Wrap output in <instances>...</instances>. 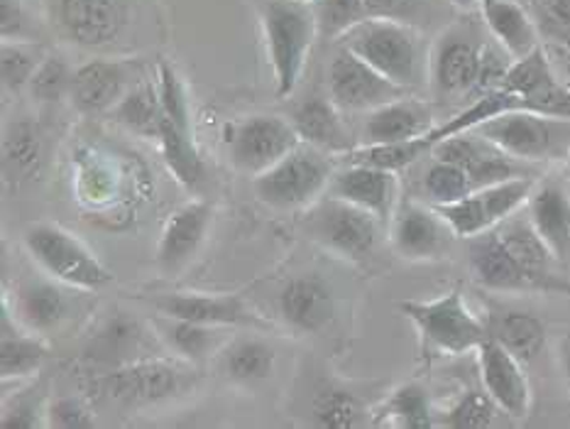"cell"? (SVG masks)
Instances as JSON below:
<instances>
[{"label":"cell","mask_w":570,"mask_h":429,"mask_svg":"<svg viewBox=\"0 0 570 429\" xmlns=\"http://www.w3.org/2000/svg\"><path fill=\"white\" fill-rule=\"evenodd\" d=\"M341 47L406 91L429 81L431 52H426L421 32L404 20L370 16L341 37Z\"/></svg>","instance_id":"obj_1"},{"label":"cell","mask_w":570,"mask_h":429,"mask_svg":"<svg viewBox=\"0 0 570 429\" xmlns=\"http://www.w3.org/2000/svg\"><path fill=\"white\" fill-rule=\"evenodd\" d=\"M267 40V55L275 74V96L289 98L306 67L318 37V20L312 0H265L259 8Z\"/></svg>","instance_id":"obj_2"},{"label":"cell","mask_w":570,"mask_h":429,"mask_svg":"<svg viewBox=\"0 0 570 429\" xmlns=\"http://www.w3.org/2000/svg\"><path fill=\"white\" fill-rule=\"evenodd\" d=\"M400 312L416 326L421 353L426 359L478 351L480 343L488 339V324L470 312L461 287H453L436 300L400 302Z\"/></svg>","instance_id":"obj_3"},{"label":"cell","mask_w":570,"mask_h":429,"mask_svg":"<svg viewBox=\"0 0 570 429\" xmlns=\"http://www.w3.org/2000/svg\"><path fill=\"white\" fill-rule=\"evenodd\" d=\"M482 138L492 140L519 163H566L570 157V120L514 108L480 123Z\"/></svg>","instance_id":"obj_4"},{"label":"cell","mask_w":570,"mask_h":429,"mask_svg":"<svg viewBox=\"0 0 570 429\" xmlns=\"http://www.w3.org/2000/svg\"><path fill=\"white\" fill-rule=\"evenodd\" d=\"M24 248L45 273L77 290H101L114 282V273L71 231L57 224H35L24 233Z\"/></svg>","instance_id":"obj_5"},{"label":"cell","mask_w":570,"mask_h":429,"mask_svg":"<svg viewBox=\"0 0 570 429\" xmlns=\"http://www.w3.org/2000/svg\"><path fill=\"white\" fill-rule=\"evenodd\" d=\"M331 177L333 167L328 155L302 143L277 165L257 175L253 179V192L269 208L294 212V208L316 204L318 196L328 189Z\"/></svg>","instance_id":"obj_6"},{"label":"cell","mask_w":570,"mask_h":429,"mask_svg":"<svg viewBox=\"0 0 570 429\" xmlns=\"http://www.w3.org/2000/svg\"><path fill=\"white\" fill-rule=\"evenodd\" d=\"M308 238L343 261L361 263L375 251L380 238V221L338 196L318 202L306 216Z\"/></svg>","instance_id":"obj_7"},{"label":"cell","mask_w":570,"mask_h":429,"mask_svg":"<svg viewBox=\"0 0 570 429\" xmlns=\"http://www.w3.org/2000/svg\"><path fill=\"white\" fill-rule=\"evenodd\" d=\"M328 94L343 114H367L406 96V89L390 81L351 49L341 47L328 65Z\"/></svg>","instance_id":"obj_8"},{"label":"cell","mask_w":570,"mask_h":429,"mask_svg":"<svg viewBox=\"0 0 570 429\" xmlns=\"http://www.w3.org/2000/svg\"><path fill=\"white\" fill-rule=\"evenodd\" d=\"M230 159L233 165L250 177L263 175L265 169L277 165L294 147L302 145L299 133L292 120L272 114H257L240 120L230 133Z\"/></svg>","instance_id":"obj_9"},{"label":"cell","mask_w":570,"mask_h":429,"mask_svg":"<svg viewBox=\"0 0 570 429\" xmlns=\"http://www.w3.org/2000/svg\"><path fill=\"white\" fill-rule=\"evenodd\" d=\"M482 47L485 40L461 28L445 30L439 37L429 61V81L436 98L453 101V98L475 96Z\"/></svg>","instance_id":"obj_10"},{"label":"cell","mask_w":570,"mask_h":429,"mask_svg":"<svg viewBox=\"0 0 570 429\" xmlns=\"http://www.w3.org/2000/svg\"><path fill=\"white\" fill-rule=\"evenodd\" d=\"M458 236L433 204L402 202L392 216L390 241L394 253L412 263L441 261Z\"/></svg>","instance_id":"obj_11"},{"label":"cell","mask_w":570,"mask_h":429,"mask_svg":"<svg viewBox=\"0 0 570 429\" xmlns=\"http://www.w3.org/2000/svg\"><path fill=\"white\" fill-rule=\"evenodd\" d=\"M184 378L187 373L179 363L147 355V359L114 368L104 378V392L126 404H157L177 398L184 390Z\"/></svg>","instance_id":"obj_12"},{"label":"cell","mask_w":570,"mask_h":429,"mask_svg":"<svg viewBox=\"0 0 570 429\" xmlns=\"http://www.w3.org/2000/svg\"><path fill=\"white\" fill-rule=\"evenodd\" d=\"M475 353L480 383L498 402L500 412L514 417V420L527 417L531 410V386L524 376L522 361L490 337L480 343Z\"/></svg>","instance_id":"obj_13"},{"label":"cell","mask_w":570,"mask_h":429,"mask_svg":"<svg viewBox=\"0 0 570 429\" xmlns=\"http://www.w3.org/2000/svg\"><path fill=\"white\" fill-rule=\"evenodd\" d=\"M214 224V206L208 202H187L167 218L157 243V265L167 275H177L202 251Z\"/></svg>","instance_id":"obj_14"},{"label":"cell","mask_w":570,"mask_h":429,"mask_svg":"<svg viewBox=\"0 0 570 429\" xmlns=\"http://www.w3.org/2000/svg\"><path fill=\"white\" fill-rule=\"evenodd\" d=\"M328 194L365 208L380 224H387L400 206V179H396V172L348 165L341 172H333Z\"/></svg>","instance_id":"obj_15"},{"label":"cell","mask_w":570,"mask_h":429,"mask_svg":"<svg viewBox=\"0 0 570 429\" xmlns=\"http://www.w3.org/2000/svg\"><path fill=\"white\" fill-rule=\"evenodd\" d=\"M468 265L478 285L490 292H539L494 228L468 238Z\"/></svg>","instance_id":"obj_16"},{"label":"cell","mask_w":570,"mask_h":429,"mask_svg":"<svg viewBox=\"0 0 570 429\" xmlns=\"http://www.w3.org/2000/svg\"><path fill=\"white\" fill-rule=\"evenodd\" d=\"M494 231H498V236L507 245V251L517 257V263L537 282L539 292H570L568 282H563L551 270L556 255L551 253L547 241L539 236L534 224L529 221L527 208L524 212L512 214L510 218H504L502 224L494 226Z\"/></svg>","instance_id":"obj_17"},{"label":"cell","mask_w":570,"mask_h":429,"mask_svg":"<svg viewBox=\"0 0 570 429\" xmlns=\"http://www.w3.org/2000/svg\"><path fill=\"white\" fill-rule=\"evenodd\" d=\"M61 28L73 42L101 47L114 42L128 22L126 0H61Z\"/></svg>","instance_id":"obj_18"},{"label":"cell","mask_w":570,"mask_h":429,"mask_svg":"<svg viewBox=\"0 0 570 429\" xmlns=\"http://www.w3.org/2000/svg\"><path fill=\"white\" fill-rule=\"evenodd\" d=\"M436 126V116H433V108L426 101L402 96L396 101L367 110L361 145L416 140L424 138Z\"/></svg>","instance_id":"obj_19"},{"label":"cell","mask_w":570,"mask_h":429,"mask_svg":"<svg viewBox=\"0 0 570 429\" xmlns=\"http://www.w3.org/2000/svg\"><path fill=\"white\" fill-rule=\"evenodd\" d=\"M150 304L159 314L191 319L214 326L257 324V316L247 310L238 294H204V292H169L157 294Z\"/></svg>","instance_id":"obj_20"},{"label":"cell","mask_w":570,"mask_h":429,"mask_svg":"<svg viewBox=\"0 0 570 429\" xmlns=\"http://www.w3.org/2000/svg\"><path fill=\"white\" fill-rule=\"evenodd\" d=\"M527 216L547 241L556 261L570 255V189L561 177H543L534 184L527 202Z\"/></svg>","instance_id":"obj_21"},{"label":"cell","mask_w":570,"mask_h":429,"mask_svg":"<svg viewBox=\"0 0 570 429\" xmlns=\"http://www.w3.org/2000/svg\"><path fill=\"white\" fill-rule=\"evenodd\" d=\"M279 314L299 334H316L333 319V290L316 273L296 275L279 292Z\"/></svg>","instance_id":"obj_22"},{"label":"cell","mask_w":570,"mask_h":429,"mask_svg":"<svg viewBox=\"0 0 570 429\" xmlns=\"http://www.w3.org/2000/svg\"><path fill=\"white\" fill-rule=\"evenodd\" d=\"M292 126L299 133L302 143L326 155L343 157L357 145L351 128L345 126L343 110L331 98H306V101L294 108Z\"/></svg>","instance_id":"obj_23"},{"label":"cell","mask_w":570,"mask_h":429,"mask_svg":"<svg viewBox=\"0 0 570 429\" xmlns=\"http://www.w3.org/2000/svg\"><path fill=\"white\" fill-rule=\"evenodd\" d=\"M71 98L81 114L96 116L114 110L128 89V65L114 59H94L73 71Z\"/></svg>","instance_id":"obj_24"},{"label":"cell","mask_w":570,"mask_h":429,"mask_svg":"<svg viewBox=\"0 0 570 429\" xmlns=\"http://www.w3.org/2000/svg\"><path fill=\"white\" fill-rule=\"evenodd\" d=\"M478 8L492 40L512 59H522L541 45L537 22L519 0H480Z\"/></svg>","instance_id":"obj_25"},{"label":"cell","mask_w":570,"mask_h":429,"mask_svg":"<svg viewBox=\"0 0 570 429\" xmlns=\"http://www.w3.org/2000/svg\"><path fill=\"white\" fill-rule=\"evenodd\" d=\"M145 349H147V334L142 324L130 314L116 312L110 314L104 322V326L96 331L89 349H86V359L108 368H120L132 361L147 359Z\"/></svg>","instance_id":"obj_26"},{"label":"cell","mask_w":570,"mask_h":429,"mask_svg":"<svg viewBox=\"0 0 570 429\" xmlns=\"http://www.w3.org/2000/svg\"><path fill=\"white\" fill-rule=\"evenodd\" d=\"M69 314L67 294L55 282L30 280L22 282L16 292V316L18 322L32 334H49Z\"/></svg>","instance_id":"obj_27"},{"label":"cell","mask_w":570,"mask_h":429,"mask_svg":"<svg viewBox=\"0 0 570 429\" xmlns=\"http://www.w3.org/2000/svg\"><path fill=\"white\" fill-rule=\"evenodd\" d=\"M488 337L517 355L519 361H534L547 347V324L537 314L522 310H498L488 319Z\"/></svg>","instance_id":"obj_28"},{"label":"cell","mask_w":570,"mask_h":429,"mask_svg":"<svg viewBox=\"0 0 570 429\" xmlns=\"http://www.w3.org/2000/svg\"><path fill=\"white\" fill-rule=\"evenodd\" d=\"M226 329L228 326L202 324L191 322V319H177L165 314L157 324L159 339L184 361H204L210 353H216L223 347V341H226Z\"/></svg>","instance_id":"obj_29"},{"label":"cell","mask_w":570,"mask_h":429,"mask_svg":"<svg viewBox=\"0 0 570 429\" xmlns=\"http://www.w3.org/2000/svg\"><path fill=\"white\" fill-rule=\"evenodd\" d=\"M49 353V347L32 331L12 329L8 310H3V329H0V373L3 380H20L28 378L35 371H40Z\"/></svg>","instance_id":"obj_30"},{"label":"cell","mask_w":570,"mask_h":429,"mask_svg":"<svg viewBox=\"0 0 570 429\" xmlns=\"http://www.w3.org/2000/svg\"><path fill=\"white\" fill-rule=\"evenodd\" d=\"M272 371H275V349L263 339H235L223 353V373L235 383H259V380H267Z\"/></svg>","instance_id":"obj_31"},{"label":"cell","mask_w":570,"mask_h":429,"mask_svg":"<svg viewBox=\"0 0 570 429\" xmlns=\"http://www.w3.org/2000/svg\"><path fill=\"white\" fill-rule=\"evenodd\" d=\"M157 143H159V150H163L165 165L169 167L171 175L177 177V182L184 184V187H196L204 177V163L194 143V133L177 128L175 123H169L163 116Z\"/></svg>","instance_id":"obj_32"},{"label":"cell","mask_w":570,"mask_h":429,"mask_svg":"<svg viewBox=\"0 0 570 429\" xmlns=\"http://www.w3.org/2000/svg\"><path fill=\"white\" fill-rule=\"evenodd\" d=\"M375 425H396L406 429L436 427V415L431 410L426 390L419 383H404L382 402L375 412Z\"/></svg>","instance_id":"obj_33"},{"label":"cell","mask_w":570,"mask_h":429,"mask_svg":"<svg viewBox=\"0 0 570 429\" xmlns=\"http://www.w3.org/2000/svg\"><path fill=\"white\" fill-rule=\"evenodd\" d=\"M122 128L132 130L142 138H155L159 135V123H163V101H159V89L153 84H140L120 98L118 106L110 110Z\"/></svg>","instance_id":"obj_34"},{"label":"cell","mask_w":570,"mask_h":429,"mask_svg":"<svg viewBox=\"0 0 570 429\" xmlns=\"http://www.w3.org/2000/svg\"><path fill=\"white\" fill-rule=\"evenodd\" d=\"M431 153V145L424 138L416 140H404V143H375V145H355L351 153H345L343 159L348 165H365V167H377L396 172L400 175L402 169L412 167L416 159Z\"/></svg>","instance_id":"obj_35"},{"label":"cell","mask_w":570,"mask_h":429,"mask_svg":"<svg viewBox=\"0 0 570 429\" xmlns=\"http://www.w3.org/2000/svg\"><path fill=\"white\" fill-rule=\"evenodd\" d=\"M365 420V410L353 392L326 388L312 402V425L321 429H353Z\"/></svg>","instance_id":"obj_36"},{"label":"cell","mask_w":570,"mask_h":429,"mask_svg":"<svg viewBox=\"0 0 570 429\" xmlns=\"http://www.w3.org/2000/svg\"><path fill=\"white\" fill-rule=\"evenodd\" d=\"M42 138L37 126L28 120H18L8 126L3 135V165L8 177H24L40 163Z\"/></svg>","instance_id":"obj_37"},{"label":"cell","mask_w":570,"mask_h":429,"mask_svg":"<svg viewBox=\"0 0 570 429\" xmlns=\"http://www.w3.org/2000/svg\"><path fill=\"white\" fill-rule=\"evenodd\" d=\"M500 408L485 388L482 390H468L458 398L449 410L436 415V427H451V429H485L494 422Z\"/></svg>","instance_id":"obj_38"},{"label":"cell","mask_w":570,"mask_h":429,"mask_svg":"<svg viewBox=\"0 0 570 429\" xmlns=\"http://www.w3.org/2000/svg\"><path fill=\"white\" fill-rule=\"evenodd\" d=\"M45 57V49L30 40H6L0 49V74H3L6 89L20 91L30 86Z\"/></svg>","instance_id":"obj_39"},{"label":"cell","mask_w":570,"mask_h":429,"mask_svg":"<svg viewBox=\"0 0 570 429\" xmlns=\"http://www.w3.org/2000/svg\"><path fill=\"white\" fill-rule=\"evenodd\" d=\"M473 189V182H470L468 172L461 165L443 163V159L433 157V163L424 172V194L429 204H451L463 199Z\"/></svg>","instance_id":"obj_40"},{"label":"cell","mask_w":570,"mask_h":429,"mask_svg":"<svg viewBox=\"0 0 570 429\" xmlns=\"http://www.w3.org/2000/svg\"><path fill=\"white\" fill-rule=\"evenodd\" d=\"M318 37L324 40H341L357 22L370 18L365 0H316Z\"/></svg>","instance_id":"obj_41"},{"label":"cell","mask_w":570,"mask_h":429,"mask_svg":"<svg viewBox=\"0 0 570 429\" xmlns=\"http://www.w3.org/2000/svg\"><path fill=\"white\" fill-rule=\"evenodd\" d=\"M157 89H159V101H163V116L175 123L177 128L194 133V123H191V106H189V96L184 84L179 79V74L169 61H159V77H157Z\"/></svg>","instance_id":"obj_42"},{"label":"cell","mask_w":570,"mask_h":429,"mask_svg":"<svg viewBox=\"0 0 570 429\" xmlns=\"http://www.w3.org/2000/svg\"><path fill=\"white\" fill-rule=\"evenodd\" d=\"M71 79L73 74L69 65L59 55H47L42 59V65L37 67L35 77L30 81V91L35 98L40 101H59L65 96L67 89H71Z\"/></svg>","instance_id":"obj_43"},{"label":"cell","mask_w":570,"mask_h":429,"mask_svg":"<svg viewBox=\"0 0 570 429\" xmlns=\"http://www.w3.org/2000/svg\"><path fill=\"white\" fill-rule=\"evenodd\" d=\"M47 427L55 429H89L94 427V412L89 404L73 396L55 398L45 410Z\"/></svg>","instance_id":"obj_44"},{"label":"cell","mask_w":570,"mask_h":429,"mask_svg":"<svg viewBox=\"0 0 570 429\" xmlns=\"http://www.w3.org/2000/svg\"><path fill=\"white\" fill-rule=\"evenodd\" d=\"M3 429H37V427H47L45 412L37 408L30 400H16L12 404H6L3 410V422H0Z\"/></svg>","instance_id":"obj_45"},{"label":"cell","mask_w":570,"mask_h":429,"mask_svg":"<svg viewBox=\"0 0 570 429\" xmlns=\"http://www.w3.org/2000/svg\"><path fill=\"white\" fill-rule=\"evenodd\" d=\"M0 35L6 40H28V12L22 0H0Z\"/></svg>","instance_id":"obj_46"},{"label":"cell","mask_w":570,"mask_h":429,"mask_svg":"<svg viewBox=\"0 0 570 429\" xmlns=\"http://www.w3.org/2000/svg\"><path fill=\"white\" fill-rule=\"evenodd\" d=\"M365 3L370 16L402 20L406 16V10L414 6V0H365Z\"/></svg>","instance_id":"obj_47"},{"label":"cell","mask_w":570,"mask_h":429,"mask_svg":"<svg viewBox=\"0 0 570 429\" xmlns=\"http://www.w3.org/2000/svg\"><path fill=\"white\" fill-rule=\"evenodd\" d=\"M543 18L559 25H570V0H539Z\"/></svg>","instance_id":"obj_48"},{"label":"cell","mask_w":570,"mask_h":429,"mask_svg":"<svg viewBox=\"0 0 570 429\" xmlns=\"http://www.w3.org/2000/svg\"><path fill=\"white\" fill-rule=\"evenodd\" d=\"M549 55H551V61H553L556 71H559V77L563 79V84L570 89V52H566V49L553 45V52H549Z\"/></svg>","instance_id":"obj_49"},{"label":"cell","mask_w":570,"mask_h":429,"mask_svg":"<svg viewBox=\"0 0 570 429\" xmlns=\"http://www.w3.org/2000/svg\"><path fill=\"white\" fill-rule=\"evenodd\" d=\"M547 22H549L547 30H549L551 42L556 47L566 49V52H570V25H559V22H551V20H547Z\"/></svg>","instance_id":"obj_50"},{"label":"cell","mask_w":570,"mask_h":429,"mask_svg":"<svg viewBox=\"0 0 570 429\" xmlns=\"http://www.w3.org/2000/svg\"><path fill=\"white\" fill-rule=\"evenodd\" d=\"M559 363H561V373H563V383L570 392V334H566L559 343Z\"/></svg>","instance_id":"obj_51"},{"label":"cell","mask_w":570,"mask_h":429,"mask_svg":"<svg viewBox=\"0 0 570 429\" xmlns=\"http://www.w3.org/2000/svg\"><path fill=\"white\" fill-rule=\"evenodd\" d=\"M451 3L461 10H473V8H478L480 0H451Z\"/></svg>","instance_id":"obj_52"},{"label":"cell","mask_w":570,"mask_h":429,"mask_svg":"<svg viewBox=\"0 0 570 429\" xmlns=\"http://www.w3.org/2000/svg\"><path fill=\"white\" fill-rule=\"evenodd\" d=\"M566 165H568V175H566V182H568V189H570V157L566 159Z\"/></svg>","instance_id":"obj_53"},{"label":"cell","mask_w":570,"mask_h":429,"mask_svg":"<svg viewBox=\"0 0 570 429\" xmlns=\"http://www.w3.org/2000/svg\"><path fill=\"white\" fill-rule=\"evenodd\" d=\"M312 3H316V0H312Z\"/></svg>","instance_id":"obj_54"}]
</instances>
